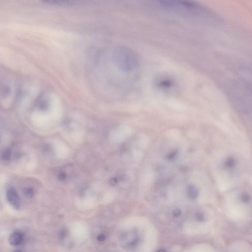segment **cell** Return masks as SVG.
I'll list each match as a JSON object with an SVG mask.
<instances>
[{
    "mask_svg": "<svg viewBox=\"0 0 252 252\" xmlns=\"http://www.w3.org/2000/svg\"><path fill=\"white\" fill-rule=\"evenodd\" d=\"M156 86L163 90H170L174 86V82L172 78L169 77L163 76L156 80Z\"/></svg>",
    "mask_w": 252,
    "mask_h": 252,
    "instance_id": "2",
    "label": "cell"
},
{
    "mask_svg": "<svg viewBox=\"0 0 252 252\" xmlns=\"http://www.w3.org/2000/svg\"><path fill=\"white\" fill-rule=\"evenodd\" d=\"M196 219L198 221L202 222L204 220V217L202 213H198L196 214Z\"/></svg>",
    "mask_w": 252,
    "mask_h": 252,
    "instance_id": "7",
    "label": "cell"
},
{
    "mask_svg": "<svg viewBox=\"0 0 252 252\" xmlns=\"http://www.w3.org/2000/svg\"><path fill=\"white\" fill-rule=\"evenodd\" d=\"M67 231H66L65 230H63L60 233V238H62V239H63V238H64L65 236H66V235H67Z\"/></svg>",
    "mask_w": 252,
    "mask_h": 252,
    "instance_id": "9",
    "label": "cell"
},
{
    "mask_svg": "<svg viewBox=\"0 0 252 252\" xmlns=\"http://www.w3.org/2000/svg\"><path fill=\"white\" fill-rule=\"evenodd\" d=\"M23 241V236L21 233L15 232L10 236L9 242L13 246H17L21 244Z\"/></svg>",
    "mask_w": 252,
    "mask_h": 252,
    "instance_id": "4",
    "label": "cell"
},
{
    "mask_svg": "<svg viewBox=\"0 0 252 252\" xmlns=\"http://www.w3.org/2000/svg\"><path fill=\"white\" fill-rule=\"evenodd\" d=\"M181 211L180 209H176L173 212V215L174 217H177L181 214Z\"/></svg>",
    "mask_w": 252,
    "mask_h": 252,
    "instance_id": "8",
    "label": "cell"
},
{
    "mask_svg": "<svg viewBox=\"0 0 252 252\" xmlns=\"http://www.w3.org/2000/svg\"><path fill=\"white\" fill-rule=\"evenodd\" d=\"M113 60L118 68L125 73H131L138 67V59L135 52L129 48L119 46L113 52Z\"/></svg>",
    "mask_w": 252,
    "mask_h": 252,
    "instance_id": "1",
    "label": "cell"
},
{
    "mask_svg": "<svg viewBox=\"0 0 252 252\" xmlns=\"http://www.w3.org/2000/svg\"><path fill=\"white\" fill-rule=\"evenodd\" d=\"M23 192L25 196H26L27 198H31L33 196V190L32 188H25Z\"/></svg>",
    "mask_w": 252,
    "mask_h": 252,
    "instance_id": "6",
    "label": "cell"
},
{
    "mask_svg": "<svg viewBox=\"0 0 252 252\" xmlns=\"http://www.w3.org/2000/svg\"><path fill=\"white\" fill-rule=\"evenodd\" d=\"M157 252H167L166 251V250H164V249H160L159 250L157 251Z\"/></svg>",
    "mask_w": 252,
    "mask_h": 252,
    "instance_id": "11",
    "label": "cell"
},
{
    "mask_svg": "<svg viewBox=\"0 0 252 252\" xmlns=\"http://www.w3.org/2000/svg\"><path fill=\"white\" fill-rule=\"evenodd\" d=\"M13 252H22L20 251H18V250H16V251H13Z\"/></svg>",
    "mask_w": 252,
    "mask_h": 252,
    "instance_id": "12",
    "label": "cell"
},
{
    "mask_svg": "<svg viewBox=\"0 0 252 252\" xmlns=\"http://www.w3.org/2000/svg\"><path fill=\"white\" fill-rule=\"evenodd\" d=\"M11 152L10 149H6L3 150L1 154V161L3 164H8L11 159Z\"/></svg>",
    "mask_w": 252,
    "mask_h": 252,
    "instance_id": "5",
    "label": "cell"
},
{
    "mask_svg": "<svg viewBox=\"0 0 252 252\" xmlns=\"http://www.w3.org/2000/svg\"><path fill=\"white\" fill-rule=\"evenodd\" d=\"M7 201L15 209H18L20 207V199L16 191L14 188L8 190L7 194Z\"/></svg>",
    "mask_w": 252,
    "mask_h": 252,
    "instance_id": "3",
    "label": "cell"
},
{
    "mask_svg": "<svg viewBox=\"0 0 252 252\" xmlns=\"http://www.w3.org/2000/svg\"><path fill=\"white\" fill-rule=\"evenodd\" d=\"M105 238H106L105 236L104 235H103V234H101V235L98 236V237H97V239L99 241H103L105 240Z\"/></svg>",
    "mask_w": 252,
    "mask_h": 252,
    "instance_id": "10",
    "label": "cell"
}]
</instances>
